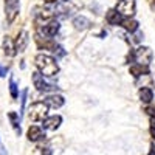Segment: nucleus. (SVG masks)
Instances as JSON below:
<instances>
[{"mask_svg":"<svg viewBox=\"0 0 155 155\" xmlns=\"http://www.w3.org/2000/svg\"><path fill=\"white\" fill-rule=\"evenodd\" d=\"M62 123V116L61 115H53V116H47L44 120V127L48 130H56Z\"/></svg>","mask_w":155,"mask_h":155,"instance_id":"nucleus-9","label":"nucleus"},{"mask_svg":"<svg viewBox=\"0 0 155 155\" xmlns=\"http://www.w3.org/2000/svg\"><path fill=\"white\" fill-rule=\"evenodd\" d=\"M6 73H8V70H6L5 67L0 65V78H5V76H6Z\"/></svg>","mask_w":155,"mask_h":155,"instance_id":"nucleus-22","label":"nucleus"},{"mask_svg":"<svg viewBox=\"0 0 155 155\" xmlns=\"http://www.w3.org/2000/svg\"><path fill=\"white\" fill-rule=\"evenodd\" d=\"M0 155H8V153H6V149H5L2 144H0Z\"/></svg>","mask_w":155,"mask_h":155,"instance_id":"nucleus-25","label":"nucleus"},{"mask_svg":"<svg viewBox=\"0 0 155 155\" xmlns=\"http://www.w3.org/2000/svg\"><path fill=\"white\" fill-rule=\"evenodd\" d=\"M36 67L39 70V73H41L42 76H54L58 74L59 71V65L54 58H51L48 54H37L36 56Z\"/></svg>","mask_w":155,"mask_h":155,"instance_id":"nucleus-1","label":"nucleus"},{"mask_svg":"<svg viewBox=\"0 0 155 155\" xmlns=\"http://www.w3.org/2000/svg\"><path fill=\"white\" fill-rule=\"evenodd\" d=\"M150 135H152V138L155 140V123L150 124Z\"/></svg>","mask_w":155,"mask_h":155,"instance_id":"nucleus-24","label":"nucleus"},{"mask_svg":"<svg viewBox=\"0 0 155 155\" xmlns=\"http://www.w3.org/2000/svg\"><path fill=\"white\" fill-rule=\"evenodd\" d=\"M146 112H147V115L152 118V123H155V107H147Z\"/></svg>","mask_w":155,"mask_h":155,"instance_id":"nucleus-21","label":"nucleus"},{"mask_svg":"<svg viewBox=\"0 0 155 155\" xmlns=\"http://www.w3.org/2000/svg\"><path fill=\"white\" fill-rule=\"evenodd\" d=\"M42 155H51V149L50 147H42Z\"/></svg>","mask_w":155,"mask_h":155,"instance_id":"nucleus-23","label":"nucleus"},{"mask_svg":"<svg viewBox=\"0 0 155 155\" xmlns=\"http://www.w3.org/2000/svg\"><path fill=\"white\" fill-rule=\"evenodd\" d=\"M64 102H65V99H64L61 95H50L44 99V104L47 107H51V109H59L64 106Z\"/></svg>","mask_w":155,"mask_h":155,"instance_id":"nucleus-8","label":"nucleus"},{"mask_svg":"<svg viewBox=\"0 0 155 155\" xmlns=\"http://www.w3.org/2000/svg\"><path fill=\"white\" fill-rule=\"evenodd\" d=\"M153 5H155V0H153Z\"/></svg>","mask_w":155,"mask_h":155,"instance_id":"nucleus-28","label":"nucleus"},{"mask_svg":"<svg viewBox=\"0 0 155 155\" xmlns=\"http://www.w3.org/2000/svg\"><path fill=\"white\" fill-rule=\"evenodd\" d=\"M19 0H5V9H6V19L11 23L19 14Z\"/></svg>","mask_w":155,"mask_h":155,"instance_id":"nucleus-7","label":"nucleus"},{"mask_svg":"<svg viewBox=\"0 0 155 155\" xmlns=\"http://www.w3.org/2000/svg\"><path fill=\"white\" fill-rule=\"evenodd\" d=\"M47 112H48V107L44 102H34L28 110V118L31 121H44L47 118Z\"/></svg>","mask_w":155,"mask_h":155,"instance_id":"nucleus-2","label":"nucleus"},{"mask_svg":"<svg viewBox=\"0 0 155 155\" xmlns=\"http://www.w3.org/2000/svg\"><path fill=\"white\" fill-rule=\"evenodd\" d=\"M140 99L144 102V104H149V102H152L153 99V92H152V88H146L143 87L140 90Z\"/></svg>","mask_w":155,"mask_h":155,"instance_id":"nucleus-16","label":"nucleus"},{"mask_svg":"<svg viewBox=\"0 0 155 155\" xmlns=\"http://www.w3.org/2000/svg\"><path fill=\"white\" fill-rule=\"evenodd\" d=\"M45 2H48V3H51V2H54V0H45Z\"/></svg>","mask_w":155,"mask_h":155,"instance_id":"nucleus-26","label":"nucleus"},{"mask_svg":"<svg viewBox=\"0 0 155 155\" xmlns=\"http://www.w3.org/2000/svg\"><path fill=\"white\" fill-rule=\"evenodd\" d=\"M33 84L34 87L39 90V92H51V90H58V87L54 84H50L44 79V76L39 73V71H34L33 73Z\"/></svg>","mask_w":155,"mask_h":155,"instance_id":"nucleus-4","label":"nucleus"},{"mask_svg":"<svg viewBox=\"0 0 155 155\" xmlns=\"http://www.w3.org/2000/svg\"><path fill=\"white\" fill-rule=\"evenodd\" d=\"M3 51H5V54H6V56H14V54H16L14 44H12L11 37H8V36L3 39Z\"/></svg>","mask_w":155,"mask_h":155,"instance_id":"nucleus-14","label":"nucleus"},{"mask_svg":"<svg viewBox=\"0 0 155 155\" xmlns=\"http://www.w3.org/2000/svg\"><path fill=\"white\" fill-rule=\"evenodd\" d=\"M30 42V37H28V33L27 31H22L19 34V37L16 39V44H14V48H16V53L19 51V53H22V51H25V48H27Z\"/></svg>","mask_w":155,"mask_h":155,"instance_id":"nucleus-10","label":"nucleus"},{"mask_svg":"<svg viewBox=\"0 0 155 155\" xmlns=\"http://www.w3.org/2000/svg\"><path fill=\"white\" fill-rule=\"evenodd\" d=\"M9 93H11V98L16 99L19 96V90H17V84L16 81L12 79V78H9Z\"/></svg>","mask_w":155,"mask_h":155,"instance_id":"nucleus-19","label":"nucleus"},{"mask_svg":"<svg viewBox=\"0 0 155 155\" xmlns=\"http://www.w3.org/2000/svg\"><path fill=\"white\" fill-rule=\"evenodd\" d=\"M73 25H74V28H76V30L84 31V30H87L92 23H90V20H88L87 17H84V16H78V17L73 19Z\"/></svg>","mask_w":155,"mask_h":155,"instance_id":"nucleus-12","label":"nucleus"},{"mask_svg":"<svg viewBox=\"0 0 155 155\" xmlns=\"http://www.w3.org/2000/svg\"><path fill=\"white\" fill-rule=\"evenodd\" d=\"M27 98H28V88H23L22 98H20V115L25 112V104H27Z\"/></svg>","mask_w":155,"mask_h":155,"instance_id":"nucleus-20","label":"nucleus"},{"mask_svg":"<svg viewBox=\"0 0 155 155\" xmlns=\"http://www.w3.org/2000/svg\"><path fill=\"white\" fill-rule=\"evenodd\" d=\"M134 59L138 62V65H149L152 62V50L149 47H138L134 53Z\"/></svg>","mask_w":155,"mask_h":155,"instance_id":"nucleus-3","label":"nucleus"},{"mask_svg":"<svg viewBox=\"0 0 155 155\" xmlns=\"http://www.w3.org/2000/svg\"><path fill=\"white\" fill-rule=\"evenodd\" d=\"M8 118H9V121H11V124H12V127H14V130H16V134L17 135H20V124H19V115L16 113V112H9L8 113Z\"/></svg>","mask_w":155,"mask_h":155,"instance_id":"nucleus-17","label":"nucleus"},{"mask_svg":"<svg viewBox=\"0 0 155 155\" xmlns=\"http://www.w3.org/2000/svg\"><path fill=\"white\" fill-rule=\"evenodd\" d=\"M59 31V22L56 20H51L45 25H41L37 28V36H44V37H48L51 39L53 36H56V33Z\"/></svg>","mask_w":155,"mask_h":155,"instance_id":"nucleus-6","label":"nucleus"},{"mask_svg":"<svg viewBox=\"0 0 155 155\" xmlns=\"http://www.w3.org/2000/svg\"><path fill=\"white\" fill-rule=\"evenodd\" d=\"M106 19L110 25H121V22H123V16L116 9H109Z\"/></svg>","mask_w":155,"mask_h":155,"instance_id":"nucleus-11","label":"nucleus"},{"mask_svg":"<svg viewBox=\"0 0 155 155\" xmlns=\"http://www.w3.org/2000/svg\"><path fill=\"white\" fill-rule=\"evenodd\" d=\"M147 73H149V70L146 67H143V65H132L130 67V74H134L137 78L143 76V74H147Z\"/></svg>","mask_w":155,"mask_h":155,"instance_id":"nucleus-18","label":"nucleus"},{"mask_svg":"<svg viewBox=\"0 0 155 155\" xmlns=\"http://www.w3.org/2000/svg\"><path fill=\"white\" fill-rule=\"evenodd\" d=\"M42 137H44V134H42V129L39 126H31L28 129V140L30 141H37V140H41Z\"/></svg>","mask_w":155,"mask_h":155,"instance_id":"nucleus-13","label":"nucleus"},{"mask_svg":"<svg viewBox=\"0 0 155 155\" xmlns=\"http://www.w3.org/2000/svg\"><path fill=\"white\" fill-rule=\"evenodd\" d=\"M121 25H123V28L129 33H135L138 30V22L134 20V19H123Z\"/></svg>","mask_w":155,"mask_h":155,"instance_id":"nucleus-15","label":"nucleus"},{"mask_svg":"<svg viewBox=\"0 0 155 155\" xmlns=\"http://www.w3.org/2000/svg\"><path fill=\"white\" fill-rule=\"evenodd\" d=\"M62 2H67V0H62Z\"/></svg>","mask_w":155,"mask_h":155,"instance_id":"nucleus-27","label":"nucleus"},{"mask_svg":"<svg viewBox=\"0 0 155 155\" xmlns=\"http://www.w3.org/2000/svg\"><path fill=\"white\" fill-rule=\"evenodd\" d=\"M135 9H137L135 0H118V5H116V11H118L121 16L130 17V16L135 14Z\"/></svg>","mask_w":155,"mask_h":155,"instance_id":"nucleus-5","label":"nucleus"}]
</instances>
